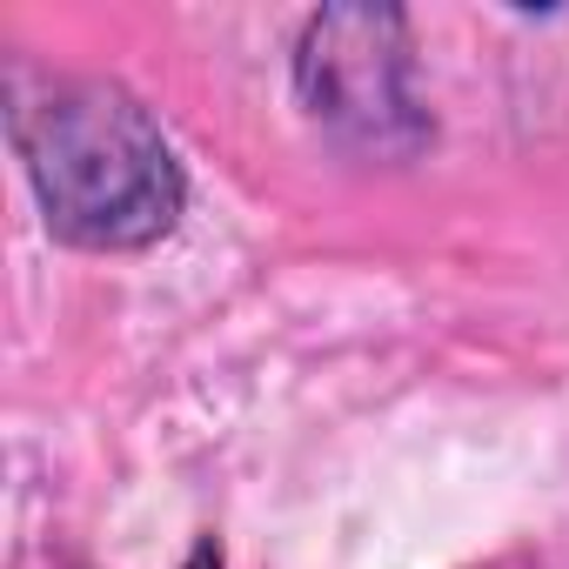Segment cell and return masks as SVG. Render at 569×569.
<instances>
[{"label": "cell", "instance_id": "6da1fadb", "mask_svg": "<svg viewBox=\"0 0 569 569\" xmlns=\"http://www.w3.org/2000/svg\"><path fill=\"white\" fill-rule=\"evenodd\" d=\"M8 141L54 241L141 254L174 234L188 168L161 114L114 74L8 61Z\"/></svg>", "mask_w": 569, "mask_h": 569}, {"label": "cell", "instance_id": "7a4b0ae2", "mask_svg": "<svg viewBox=\"0 0 569 569\" xmlns=\"http://www.w3.org/2000/svg\"><path fill=\"white\" fill-rule=\"evenodd\" d=\"M296 101L309 121L376 161H409L429 141L416 101V34L402 8H322L296 34Z\"/></svg>", "mask_w": 569, "mask_h": 569}, {"label": "cell", "instance_id": "3957f363", "mask_svg": "<svg viewBox=\"0 0 569 569\" xmlns=\"http://www.w3.org/2000/svg\"><path fill=\"white\" fill-rule=\"evenodd\" d=\"M181 569H228V556H221V542H214V536H194V549L181 556Z\"/></svg>", "mask_w": 569, "mask_h": 569}]
</instances>
